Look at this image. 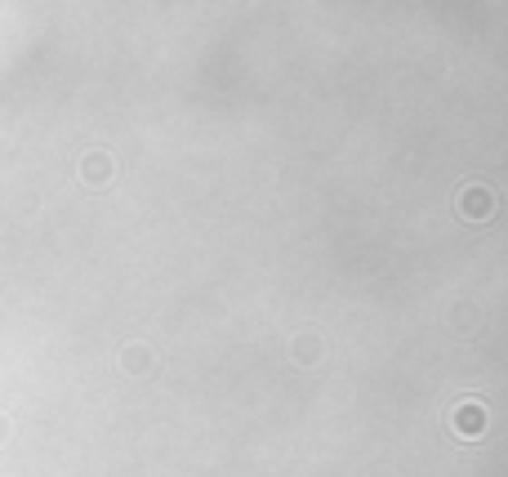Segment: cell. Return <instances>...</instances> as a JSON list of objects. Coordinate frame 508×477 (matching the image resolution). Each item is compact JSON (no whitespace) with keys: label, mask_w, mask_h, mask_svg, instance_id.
Wrapping results in <instances>:
<instances>
[{"label":"cell","mask_w":508,"mask_h":477,"mask_svg":"<svg viewBox=\"0 0 508 477\" xmlns=\"http://www.w3.org/2000/svg\"><path fill=\"white\" fill-rule=\"evenodd\" d=\"M468 214H491V192H468Z\"/></svg>","instance_id":"obj_1"}]
</instances>
